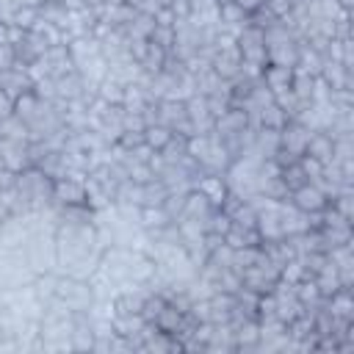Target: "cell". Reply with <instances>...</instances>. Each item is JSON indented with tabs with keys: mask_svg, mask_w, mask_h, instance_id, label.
Masks as SVG:
<instances>
[{
	"mask_svg": "<svg viewBox=\"0 0 354 354\" xmlns=\"http://www.w3.org/2000/svg\"><path fill=\"white\" fill-rule=\"evenodd\" d=\"M55 296H58L72 313L88 310V307L94 304V290H91L88 279H77V277H69V274H58Z\"/></svg>",
	"mask_w": 354,
	"mask_h": 354,
	"instance_id": "1",
	"label": "cell"
},
{
	"mask_svg": "<svg viewBox=\"0 0 354 354\" xmlns=\"http://www.w3.org/2000/svg\"><path fill=\"white\" fill-rule=\"evenodd\" d=\"M86 205V183L75 177H61L53 183V207Z\"/></svg>",
	"mask_w": 354,
	"mask_h": 354,
	"instance_id": "2",
	"label": "cell"
},
{
	"mask_svg": "<svg viewBox=\"0 0 354 354\" xmlns=\"http://www.w3.org/2000/svg\"><path fill=\"white\" fill-rule=\"evenodd\" d=\"M310 133H313L310 127H304L301 122L290 119V122L279 130V149H285V152H290V155L301 158V155H304V147H307Z\"/></svg>",
	"mask_w": 354,
	"mask_h": 354,
	"instance_id": "3",
	"label": "cell"
},
{
	"mask_svg": "<svg viewBox=\"0 0 354 354\" xmlns=\"http://www.w3.org/2000/svg\"><path fill=\"white\" fill-rule=\"evenodd\" d=\"M299 210H304V213H318V210H324L326 205H329V199H326V194L315 185V183H304L301 188H296V191H290V196H288Z\"/></svg>",
	"mask_w": 354,
	"mask_h": 354,
	"instance_id": "4",
	"label": "cell"
},
{
	"mask_svg": "<svg viewBox=\"0 0 354 354\" xmlns=\"http://www.w3.org/2000/svg\"><path fill=\"white\" fill-rule=\"evenodd\" d=\"M33 88V80L28 75V69H19V66H11V69H0V91L14 102L19 94L30 91Z\"/></svg>",
	"mask_w": 354,
	"mask_h": 354,
	"instance_id": "5",
	"label": "cell"
},
{
	"mask_svg": "<svg viewBox=\"0 0 354 354\" xmlns=\"http://www.w3.org/2000/svg\"><path fill=\"white\" fill-rule=\"evenodd\" d=\"M44 61L50 64V75L53 77H61V75H69L77 69L72 53H69V44H50L47 53H44Z\"/></svg>",
	"mask_w": 354,
	"mask_h": 354,
	"instance_id": "6",
	"label": "cell"
},
{
	"mask_svg": "<svg viewBox=\"0 0 354 354\" xmlns=\"http://www.w3.org/2000/svg\"><path fill=\"white\" fill-rule=\"evenodd\" d=\"M0 160L6 169L11 171H22L28 169V141H6L0 138Z\"/></svg>",
	"mask_w": 354,
	"mask_h": 354,
	"instance_id": "7",
	"label": "cell"
},
{
	"mask_svg": "<svg viewBox=\"0 0 354 354\" xmlns=\"http://www.w3.org/2000/svg\"><path fill=\"white\" fill-rule=\"evenodd\" d=\"M318 77H321V80H324L329 88H351V69H346L340 61L324 58Z\"/></svg>",
	"mask_w": 354,
	"mask_h": 354,
	"instance_id": "8",
	"label": "cell"
},
{
	"mask_svg": "<svg viewBox=\"0 0 354 354\" xmlns=\"http://www.w3.org/2000/svg\"><path fill=\"white\" fill-rule=\"evenodd\" d=\"M213 210H216V205H210V199H207L202 191L191 188V191L185 194V205H183V216H180V218H196V221H205Z\"/></svg>",
	"mask_w": 354,
	"mask_h": 354,
	"instance_id": "9",
	"label": "cell"
},
{
	"mask_svg": "<svg viewBox=\"0 0 354 354\" xmlns=\"http://www.w3.org/2000/svg\"><path fill=\"white\" fill-rule=\"evenodd\" d=\"M299 44L296 39H288V41H279V44H271L266 47L268 50V64H277V66H296L299 64Z\"/></svg>",
	"mask_w": 354,
	"mask_h": 354,
	"instance_id": "10",
	"label": "cell"
},
{
	"mask_svg": "<svg viewBox=\"0 0 354 354\" xmlns=\"http://www.w3.org/2000/svg\"><path fill=\"white\" fill-rule=\"evenodd\" d=\"M290 77H293V69L290 66H277V64H266L263 66V75H260L263 86L271 88V94L290 88Z\"/></svg>",
	"mask_w": 354,
	"mask_h": 354,
	"instance_id": "11",
	"label": "cell"
},
{
	"mask_svg": "<svg viewBox=\"0 0 354 354\" xmlns=\"http://www.w3.org/2000/svg\"><path fill=\"white\" fill-rule=\"evenodd\" d=\"M246 124H249V116H246V111H243V108H227L218 119H213V130H216L218 136L238 133V130H243Z\"/></svg>",
	"mask_w": 354,
	"mask_h": 354,
	"instance_id": "12",
	"label": "cell"
},
{
	"mask_svg": "<svg viewBox=\"0 0 354 354\" xmlns=\"http://www.w3.org/2000/svg\"><path fill=\"white\" fill-rule=\"evenodd\" d=\"M326 310H329L335 318L354 321V299H351V288H340L337 293H332V296L326 299Z\"/></svg>",
	"mask_w": 354,
	"mask_h": 354,
	"instance_id": "13",
	"label": "cell"
},
{
	"mask_svg": "<svg viewBox=\"0 0 354 354\" xmlns=\"http://www.w3.org/2000/svg\"><path fill=\"white\" fill-rule=\"evenodd\" d=\"M183 315H185L183 310H177L174 304H169V301H166V304H163V310L158 313V318H155L152 324H155L163 335L177 337V335H180V329H183Z\"/></svg>",
	"mask_w": 354,
	"mask_h": 354,
	"instance_id": "14",
	"label": "cell"
},
{
	"mask_svg": "<svg viewBox=\"0 0 354 354\" xmlns=\"http://www.w3.org/2000/svg\"><path fill=\"white\" fill-rule=\"evenodd\" d=\"M55 91H58V100H64V102L80 100V94H83V77H80V72L75 69L69 75L55 77Z\"/></svg>",
	"mask_w": 354,
	"mask_h": 354,
	"instance_id": "15",
	"label": "cell"
},
{
	"mask_svg": "<svg viewBox=\"0 0 354 354\" xmlns=\"http://www.w3.org/2000/svg\"><path fill=\"white\" fill-rule=\"evenodd\" d=\"M39 105H41V100H39V97L33 94V88H30V91L19 94V97L11 102V113L19 116L25 124H30V122L36 119V113H39Z\"/></svg>",
	"mask_w": 354,
	"mask_h": 354,
	"instance_id": "16",
	"label": "cell"
},
{
	"mask_svg": "<svg viewBox=\"0 0 354 354\" xmlns=\"http://www.w3.org/2000/svg\"><path fill=\"white\" fill-rule=\"evenodd\" d=\"M97 97L102 102H108V105H122V100H124V83H119L116 77L105 75L100 80V86H97Z\"/></svg>",
	"mask_w": 354,
	"mask_h": 354,
	"instance_id": "17",
	"label": "cell"
},
{
	"mask_svg": "<svg viewBox=\"0 0 354 354\" xmlns=\"http://www.w3.org/2000/svg\"><path fill=\"white\" fill-rule=\"evenodd\" d=\"M166 194H169V188L158 177L149 180V183H144L141 185V207H160L163 199H166Z\"/></svg>",
	"mask_w": 354,
	"mask_h": 354,
	"instance_id": "18",
	"label": "cell"
},
{
	"mask_svg": "<svg viewBox=\"0 0 354 354\" xmlns=\"http://www.w3.org/2000/svg\"><path fill=\"white\" fill-rule=\"evenodd\" d=\"M257 122H260V127L282 130V127L288 124V116H285V111H282L277 102H268L266 108H260V113H257Z\"/></svg>",
	"mask_w": 354,
	"mask_h": 354,
	"instance_id": "19",
	"label": "cell"
},
{
	"mask_svg": "<svg viewBox=\"0 0 354 354\" xmlns=\"http://www.w3.org/2000/svg\"><path fill=\"white\" fill-rule=\"evenodd\" d=\"M163 61H166V50L149 41V47H147V55H144V61H141L138 66H141V72H144V75L155 77V75L163 69Z\"/></svg>",
	"mask_w": 354,
	"mask_h": 354,
	"instance_id": "20",
	"label": "cell"
},
{
	"mask_svg": "<svg viewBox=\"0 0 354 354\" xmlns=\"http://www.w3.org/2000/svg\"><path fill=\"white\" fill-rule=\"evenodd\" d=\"M169 138H171V130L166 124H149V127H144V144L149 149H155V152H160L169 144Z\"/></svg>",
	"mask_w": 354,
	"mask_h": 354,
	"instance_id": "21",
	"label": "cell"
},
{
	"mask_svg": "<svg viewBox=\"0 0 354 354\" xmlns=\"http://www.w3.org/2000/svg\"><path fill=\"white\" fill-rule=\"evenodd\" d=\"M185 141H188V138H183V136L171 133L169 144L158 152V155L163 158V163H180V160H183V155H185Z\"/></svg>",
	"mask_w": 354,
	"mask_h": 354,
	"instance_id": "22",
	"label": "cell"
},
{
	"mask_svg": "<svg viewBox=\"0 0 354 354\" xmlns=\"http://www.w3.org/2000/svg\"><path fill=\"white\" fill-rule=\"evenodd\" d=\"M279 177H282V183H285V188H288V191H296V188H301L304 183H310L299 160H296V163H290V166H285V169H279Z\"/></svg>",
	"mask_w": 354,
	"mask_h": 354,
	"instance_id": "23",
	"label": "cell"
},
{
	"mask_svg": "<svg viewBox=\"0 0 354 354\" xmlns=\"http://www.w3.org/2000/svg\"><path fill=\"white\" fill-rule=\"evenodd\" d=\"M230 218H232V227H241V230H257V210H254L249 202H243Z\"/></svg>",
	"mask_w": 354,
	"mask_h": 354,
	"instance_id": "24",
	"label": "cell"
},
{
	"mask_svg": "<svg viewBox=\"0 0 354 354\" xmlns=\"http://www.w3.org/2000/svg\"><path fill=\"white\" fill-rule=\"evenodd\" d=\"M171 218L163 213V207H141V230H160Z\"/></svg>",
	"mask_w": 354,
	"mask_h": 354,
	"instance_id": "25",
	"label": "cell"
},
{
	"mask_svg": "<svg viewBox=\"0 0 354 354\" xmlns=\"http://www.w3.org/2000/svg\"><path fill=\"white\" fill-rule=\"evenodd\" d=\"M163 304H166V299H163L160 293H149V296L144 299V304H141V318H144L147 324H152V321L158 318V313L163 310Z\"/></svg>",
	"mask_w": 354,
	"mask_h": 354,
	"instance_id": "26",
	"label": "cell"
},
{
	"mask_svg": "<svg viewBox=\"0 0 354 354\" xmlns=\"http://www.w3.org/2000/svg\"><path fill=\"white\" fill-rule=\"evenodd\" d=\"M149 41L158 44V47H163L169 53L174 47V28L171 25H155V30L149 33Z\"/></svg>",
	"mask_w": 354,
	"mask_h": 354,
	"instance_id": "27",
	"label": "cell"
},
{
	"mask_svg": "<svg viewBox=\"0 0 354 354\" xmlns=\"http://www.w3.org/2000/svg\"><path fill=\"white\" fill-rule=\"evenodd\" d=\"M113 144H119V147H124V149H136V147L144 144V130H122V136H119Z\"/></svg>",
	"mask_w": 354,
	"mask_h": 354,
	"instance_id": "28",
	"label": "cell"
},
{
	"mask_svg": "<svg viewBox=\"0 0 354 354\" xmlns=\"http://www.w3.org/2000/svg\"><path fill=\"white\" fill-rule=\"evenodd\" d=\"M299 163H301V169H304V174H307V180H310V183H315V180L324 174V163H321V160H315V158H310V155H301V158H299Z\"/></svg>",
	"mask_w": 354,
	"mask_h": 354,
	"instance_id": "29",
	"label": "cell"
},
{
	"mask_svg": "<svg viewBox=\"0 0 354 354\" xmlns=\"http://www.w3.org/2000/svg\"><path fill=\"white\" fill-rule=\"evenodd\" d=\"M122 127H124V130H144L147 124H144L141 111H124V113H122Z\"/></svg>",
	"mask_w": 354,
	"mask_h": 354,
	"instance_id": "30",
	"label": "cell"
},
{
	"mask_svg": "<svg viewBox=\"0 0 354 354\" xmlns=\"http://www.w3.org/2000/svg\"><path fill=\"white\" fill-rule=\"evenodd\" d=\"M130 3L136 6V11H138V14H147V17H155V14L163 8L158 0H130Z\"/></svg>",
	"mask_w": 354,
	"mask_h": 354,
	"instance_id": "31",
	"label": "cell"
},
{
	"mask_svg": "<svg viewBox=\"0 0 354 354\" xmlns=\"http://www.w3.org/2000/svg\"><path fill=\"white\" fill-rule=\"evenodd\" d=\"M169 8H171V14H174L177 19H188V17H191L188 0H171V3H169Z\"/></svg>",
	"mask_w": 354,
	"mask_h": 354,
	"instance_id": "32",
	"label": "cell"
},
{
	"mask_svg": "<svg viewBox=\"0 0 354 354\" xmlns=\"http://www.w3.org/2000/svg\"><path fill=\"white\" fill-rule=\"evenodd\" d=\"M14 180H17V171H11V169H0V194L8 191V188H14Z\"/></svg>",
	"mask_w": 354,
	"mask_h": 354,
	"instance_id": "33",
	"label": "cell"
},
{
	"mask_svg": "<svg viewBox=\"0 0 354 354\" xmlns=\"http://www.w3.org/2000/svg\"><path fill=\"white\" fill-rule=\"evenodd\" d=\"M174 22H177V17L171 14V8H160V11L155 14V25H171V28H174Z\"/></svg>",
	"mask_w": 354,
	"mask_h": 354,
	"instance_id": "34",
	"label": "cell"
},
{
	"mask_svg": "<svg viewBox=\"0 0 354 354\" xmlns=\"http://www.w3.org/2000/svg\"><path fill=\"white\" fill-rule=\"evenodd\" d=\"M235 6H238V8H243V11H246V17H249V14H254L257 8H263V6H266V0H235Z\"/></svg>",
	"mask_w": 354,
	"mask_h": 354,
	"instance_id": "35",
	"label": "cell"
},
{
	"mask_svg": "<svg viewBox=\"0 0 354 354\" xmlns=\"http://www.w3.org/2000/svg\"><path fill=\"white\" fill-rule=\"evenodd\" d=\"M8 113H11V100L0 91V119H3V116H8Z\"/></svg>",
	"mask_w": 354,
	"mask_h": 354,
	"instance_id": "36",
	"label": "cell"
},
{
	"mask_svg": "<svg viewBox=\"0 0 354 354\" xmlns=\"http://www.w3.org/2000/svg\"><path fill=\"white\" fill-rule=\"evenodd\" d=\"M216 3H218V6H224V3H235V0H216Z\"/></svg>",
	"mask_w": 354,
	"mask_h": 354,
	"instance_id": "37",
	"label": "cell"
},
{
	"mask_svg": "<svg viewBox=\"0 0 354 354\" xmlns=\"http://www.w3.org/2000/svg\"><path fill=\"white\" fill-rule=\"evenodd\" d=\"M124 3H130V0H124Z\"/></svg>",
	"mask_w": 354,
	"mask_h": 354,
	"instance_id": "38",
	"label": "cell"
}]
</instances>
